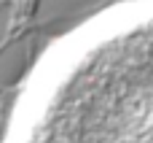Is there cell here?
Returning <instances> with one entry per match:
<instances>
[{"mask_svg":"<svg viewBox=\"0 0 153 143\" xmlns=\"http://www.w3.org/2000/svg\"><path fill=\"white\" fill-rule=\"evenodd\" d=\"M3 143H153V0L62 32L27 73Z\"/></svg>","mask_w":153,"mask_h":143,"instance_id":"6da1fadb","label":"cell"}]
</instances>
